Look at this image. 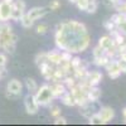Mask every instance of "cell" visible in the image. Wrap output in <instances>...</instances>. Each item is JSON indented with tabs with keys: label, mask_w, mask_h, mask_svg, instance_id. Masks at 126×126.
Listing matches in <instances>:
<instances>
[{
	"label": "cell",
	"mask_w": 126,
	"mask_h": 126,
	"mask_svg": "<svg viewBox=\"0 0 126 126\" xmlns=\"http://www.w3.org/2000/svg\"><path fill=\"white\" fill-rule=\"evenodd\" d=\"M61 28L64 38L66 49L71 53H82L88 49L91 44V37L87 32V27L78 20H64L57 24Z\"/></svg>",
	"instance_id": "cell-1"
},
{
	"label": "cell",
	"mask_w": 126,
	"mask_h": 126,
	"mask_svg": "<svg viewBox=\"0 0 126 126\" xmlns=\"http://www.w3.org/2000/svg\"><path fill=\"white\" fill-rule=\"evenodd\" d=\"M35 98L40 107H48L49 105H52V102L56 98L53 96V93H52L49 83H44L40 87H38V90L35 92Z\"/></svg>",
	"instance_id": "cell-2"
},
{
	"label": "cell",
	"mask_w": 126,
	"mask_h": 126,
	"mask_svg": "<svg viewBox=\"0 0 126 126\" xmlns=\"http://www.w3.org/2000/svg\"><path fill=\"white\" fill-rule=\"evenodd\" d=\"M23 88H24V85L22 81H19L16 78H12L6 83V92H5L6 98H9V100L20 98L23 94Z\"/></svg>",
	"instance_id": "cell-3"
},
{
	"label": "cell",
	"mask_w": 126,
	"mask_h": 126,
	"mask_svg": "<svg viewBox=\"0 0 126 126\" xmlns=\"http://www.w3.org/2000/svg\"><path fill=\"white\" fill-rule=\"evenodd\" d=\"M16 42H18V35L14 32H9L0 37V49L8 54H13L16 48Z\"/></svg>",
	"instance_id": "cell-4"
},
{
	"label": "cell",
	"mask_w": 126,
	"mask_h": 126,
	"mask_svg": "<svg viewBox=\"0 0 126 126\" xmlns=\"http://www.w3.org/2000/svg\"><path fill=\"white\" fill-rule=\"evenodd\" d=\"M27 13V4L24 0H14L12 5V19L13 22H20V19Z\"/></svg>",
	"instance_id": "cell-5"
},
{
	"label": "cell",
	"mask_w": 126,
	"mask_h": 126,
	"mask_svg": "<svg viewBox=\"0 0 126 126\" xmlns=\"http://www.w3.org/2000/svg\"><path fill=\"white\" fill-rule=\"evenodd\" d=\"M24 109L28 115H37L40 106L35 98V94L28 93L27 96H24Z\"/></svg>",
	"instance_id": "cell-6"
},
{
	"label": "cell",
	"mask_w": 126,
	"mask_h": 126,
	"mask_svg": "<svg viewBox=\"0 0 126 126\" xmlns=\"http://www.w3.org/2000/svg\"><path fill=\"white\" fill-rule=\"evenodd\" d=\"M14 0H0V22H10Z\"/></svg>",
	"instance_id": "cell-7"
},
{
	"label": "cell",
	"mask_w": 126,
	"mask_h": 126,
	"mask_svg": "<svg viewBox=\"0 0 126 126\" xmlns=\"http://www.w3.org/2000/svg\"><path fill=\"white\" fill-rule=\"evenodd\" d=\"M105 69L107 71V75L111 79H116L119 78L122 72H121V68H120V63H119V59L115 58V59H110L109 63L105 66Z\"/></svg>",
	"instance_id": "cell-8"
},
{
	"label": "cell",
	"mask_w": 126,
	"mask_h": 126,
	"mask_svg": "<svg viewBox=\"0 0 126 126\" xmlns=\"http://www.w3.org/2000/svg\"><path fill=\"white\" fill-rule=\"evenodd\" d=\"M49 10L44 6H34V8H32L29 10H27V15L32 19V20H34V22H37V20L39 19H43L47 14H48Z\"/></svg>",
	"instance_id": "cell-9"
},
{
	"label": "cell",
	"mask_w": 126,
	"mask_h": 126,
	"mask_svg": "<svg viewBox=\"0 0 126 126\" xmlns=\"http://www.w3.org/2000/svg\"><path fill=\"white\" fill-rule=\"evenodd\" d=\"M97 113L100 115V117L102 119L103 125H105V124H109V122L112 121L113 117H115V111H113V109L110 107V106H102V107L97 111Z\"/></svg>",
	"instance_id": "cell-10"
},
{
	"label": "cell",
	"mask_w": 126,
	"mask_h": 126,
	"mask_svg": "<svg viewBox=\"0 0 126 126\" xmlns=\"http://www.w3.org/2000/svg\"><path fill=\"white\" fill-rule=\"evenodd\" d=\"M102 78H103V75L100 71H88L87 76H86V81L88 82L90 86H98Z\"/></svg>",
	"instance_id": "cell-11"
},
{
	"label": "cell",
	"mask_w": 126,
	"mask_h": 126,
	"mask_svg": "<svg viewBox=\"0 0 126 126\" xmlns=\"http://www.w3.org/2000/svg\"><path fill=\"white\" fill-rule=\"evenodd\" d=\"M38 68H39V71H40V75L43 76V78H44L46 81H50L56 66L50 64L49 62H44V63H42V64H39Z\"/></svg>",
	"instance_id": "cell-12"
},
{
	"label": "cell",
	"mask_w": 126,
	"mask_h": 126,
	"mask_svg": "<svg viewBox=\"0 0 126 126\" xmlns=\"http://www.w3.org/2000/svg\"><path fill=\"white\" fill-rule=\"evenodd\" d=\"M101 94H102V92L98 86H91L87 91V100L92 103H96L101 98Z\"/></svg>",
	"instance_id": "cell-13"
},
{
	"label": "cell",
	"mask_w": 126,
	"mask_h": 126,
	"mask_svg": "<svg viewBox=\"0 0 126 126\" xmlns=\"http://www.w3.org/2000/svg\"><path fill=\"white\" fill-rule=\"evenodd\" d=\"M50 90H52V93H53L54 98H61L62 94L68 91L63 82H54V83H50Z\"/></svg>",
	"instance_id": "cell-14"
},
{
	"label": "cell",
	"mask_w": 126,
	"mask_h": 126,
	"mask_svg": "<svg viewBox=\"0 0 126 126\" xmlns=\"http://www.w3.org/2000/svg\"><path fill=\"white\" fill-rule=\"evenodd\" d=\"M47 57H48V62L53 66H58L62 62V57H61V50L59 49H53V50H48L47 52Z\"/></svg>",
	"instance_id": "cell-15"
},
{
	"label": "cell",
	"mask_w": 126,
	"mask_h": 126,
	"mask_svg": "<svg viewBox=\"0 0 126 126\" xmlns=\"http://www.w3.org/2000/svg\"><path fill=\"white\" fill-rule=\"evenodd\" d=\"M61 102L64 105V106H67V107H73V106H76V101H75V97H73V94L69 92V91H67V92H64L61 96Z\"/></svg>",
	"instance_id": "cell-16"
},
{
	"label": "cell",
	"mask_w": 126,
	"mask_h": 126,
	"mask_svg": "<svg viewBox=\"0 0 126 126\" xmlns=\"http://www.w3.org/2000/svg\"><path fill=\"white\" fill-rule=\"evenodd\" d=\"M24 87H25V90L28 91V93L35 94V92H37V90H38L39 86H38V83H37L35 79L30 78V77H27L25 81H24Z\"/></svg>",
	"instance_id": "cell-17"
},
{
	"label": "cell",
	"mask_w": 126,
	"mask_h": 126,
	"mask_svg": "<svg viewBox=\"0 0 126 126\" xmlns=\"http://www.w3.org/2000/svg\"><path fill=\"white\" fill-rule=\"evenodd\" d=\"M101 48H103L105 50H106L107 48H110L111 46H113L115 44V42H113V39H112V37L111 35H102L100 39H98V43H97Z\"/></svg>",
	"instance_id": "cell-18"
},
{
	"label": "cell",
	"mask_w": 126,
	"mask_h": 126,
	"mask_svg": "<svg viewBox=\"0 0 126 126\" xmlns=\"http://www.w3.org/2000/svg\"><path fill=\"white\" fill-rule=\"evenodd\" d=\"M110 58L106 56V54H103L101 57H96V58H92V64L93 66H96L97 68H105V66L109 63Z\"/></svg>",
	"instance_id": "cell-19"
},
{
	"label": "cell",
	"mask_w": 126,
	"mask_h": 126,
	"mask_svg": "<svg viewBox=\"0 0 126 126\" xmlns=\"http://www.w3.org/2000/svg\"><path fill=\"white\" fill-rule=\"evenodd\" d=\"M91 103H92V102H87L86 105H83V106L78 107V109H79V113L82 115L83 117H86V119H88L92 113H94V112H93L94 109L91 106Z\"/></svg>",
	"instance_id": "cell-20"
},
{
	"label": "cell",
	"mask_w": 126,
	"mask_h": 126,
	"mask_svg": "<svg viewBox=\"0 0 126 126\" xmlns=\"http://www.w3.org/2000/svg\"><path fill=\"white\" fill-rule=\"evenodd\" d=\"M62 82L64 83V86L67 87V90H71L72 87H75V86L77 85V82H78V81H77V78L71 73V75H67L64 78H63Z\"/></svg>",
	"instance_id": "cell-21"
},
{
	"label": "cell",
	"mask_w": 126,
	"mask_h": 126,
	"mask_svg": "<svg viewBox=\"0 0 126 126\" xmlns=\"http://www.w3.org/2000/svg\"><path fill=\"white\" fill-rule=\"evenodd\" d=\"M34 24H35V22H34V20H32L27 14H24V15H23V18L20 19V25H22L23 28H25V29L32 28Z\"/></svg>",
	"instance_id": "cell-22"
},
{
	"label": "cell",
	"mask_w": 126,
	"mask_h": 126,
	"mask_svg": "<svg viewBox=\"0 0 126 126\" xmlns=\"http://www.w3.org/2000/svg\"><path fill=\"white\" fill-rule=\"evenodd\" d=\"M9 32H13V27L9 22H0V37L9 33Z\"/></svg>",
	"instance_id": "cell-23"
},
{
	"label": "cell",
	"mask_w": 126,
	"mask_h": 126,
	"mask_svg": "<svg viewBox=\"0 0 126 126\" xmlns=\"http://www.w3.org/2000/svg\"><path fill=\"white\" fill-rule=\"evenodd\" d=\"M48 107H49V115H50V117L56 119V117H58V116H61V115H62V110H61L59 106H56V105H49Z\"/></svg>",
	"instance_id": "cell-24"
},
{
	"label": "cell",
	"mask_w": 126,
	"mask_h": 126,
	"mask_svg": "<svg viewBox=\"0 0 126 126\" xmlns=\"http://www.w3.org/2000/svg\"><path fill=\"white\" fill-rule=\"evenodd\" d=\"M88 124H91V125H103V121L100 117V115L97 112H94L88 117Z\"/></svg>",
	"instance_id": "cell-25"
},
{
	"label": "cell",
	"mask_w": 126,
	"mask_h": 126,
	"mask_svg": "<svg viewBox=\"0 0 126 126\" xmlns=\"http://www.w3.org/2000/svg\"><path fill=\"white\" fill-rule=\"evenodd\" d=\"M34 62H35V64H37V66L42 64V63H44V62H48L47 52H39V53L35 56V59H34Z\"/></svg>",
	"instance_id": "cell-26"
},
{
	"label": "cell",
	"mask_w": 126,
	"mask_h": 126,
	"mask_svg": "<svg viewBox=\"0 0 126 126\" xmlns=\"http://www.w3.org/2000/svg\"><path fill=\"white\" fill-rule=\"evenodd\" d=\"M48 30H49V27L46 24V23H40L35 27V32H37V34L39 35H44L48 33Z\"/></svg>",
	"instance_id": "cell-27"
},
{
	"label": "cell",
	"mask_w": 126,
	"mask_h": 126,
	"mask_svg": "<svg viewBox=\"0 0 126 126\" xmlns=\"http://www.w3.org/2000/svg\"><path fill=\"white\" fill-rule=\"evenodd\" d=\"M83 59H81L79 57H77V56H73L72 57V59H71V67H72V71L73 69H76V68H78L79 66H82L83 64Z\"/></svg>",
	"instance_id": "cell-28"
},
{
	"label": "cell",
	"mask_w": 126,
	"mask_h": 126,
	"mask_svg": "<svg viewBox=\"0 0 126 126\" xmlns=\"http://www.w3.org/2000/svg\"><path fill=\"white\" fill-rule=\"evenodd\" d=\"M98 9V1H92V3H88L87 5V9H86V13L88 14H94Z\"/></svg>",
	"instance_id": "cell-29"
},
{
	"label": "cell",
	"mask_w": 126,
	"mask_h": 126,
	"mask_svg": "<svg viewBox=\"0 0 126 126\" xmlns=\"http://www.w3.org/2000/svg\"><path fill=\"white\" fill-rule=\"evenodd\" d=\"M103 54H105V49H103V48H101L98 44H97L96 47H93V49H92V57H93V58L101 57V56H103Z\"/></svg>",
	"instance_id": "cell-30"
},
{
	"label": "cell",
	"mask_w": 126,
	"mask_h": 126,
	"mask_svg": "<svg viewBox=\"0 0 126 126\" xmlns=\"http://www.w3.org/2000/svg\"><path fill=\"white\" fill-rule=\"evenodd\" d=\"M103 27H105V29H106L107 32H111V30H113V29H116V28H117L116 24H115L111 19L105 20V22H103Z\"/></svg>",
	"instance_id": "cell-31"
},
{
	"label": "cell",
	"mask_w": 126,
	"mask_h": 126,
	"mask_svg": "<svg viewBox=\"0 0 126 126\" xmlns=\"http://www.w3.org/2000/svg\"><path fill=\"white\" fill-rule=\"evenodd\" d=\"M61 8V1L59 0H50V3L48 4V9L50 12H54V10H58Z\"/></svg>",
	"instance_id": "cell-32"
},
{
	"label": "cell",
	"mask_w": 126,
	"mask_h": 126,
	"mask_svg": "<svg viewBox=\"0 0 126 126\" xmlns=\"http://www.w3.org/2000/svg\"><path fill=\"white\" fill-rule=\"evenodd\" d=\"M102 3H103L105 6L115 9V8L117 6V4L120 3V0H102Z\"/></svg>",
	"instance_id": "cell-33"
},
{
	"label": "cell",
	"mask_w": 126,
	"mask_h": 126,
	"mask_svg": "<svg viewBox=\"0 0 126 126\" xmlns=\"http://www.w3.org/2000/svg\"><path fill=\"white\" fill-rule=\"evenodd\" d=\"M87 5H88L87 0H78V1L76 3V6L78 8V10H81V12H86Z\"/></svg>",
	"instance_id": "cell-34"
},
{
	"label": "cell",
	"mask_w": 126,
	"mask_h": 126,
	"mask_svg": "<svg viewBox=\"0 0 126 126\" xmlns=\"http://www.w3.org/2000/svg\"><path fill=\"white\" fill-rule=\"evenodd\" d=\"M61 57H62V61L71 62V59L73 57V53H71V52H68V50H61Z\"/></svg>",
	"instance_id": "cell-35"
},
{
	"label": "cell",
	"mask_w": 126,
	"mask_h": 126,
	"mask_svg": "<svg viewBox=\"0 0 126 126\" xmlns=\"http://www.w3.org/2000/svg\"><path fill=\"white\" fill-rule=\"evenodd\" d=\"M6 63H8V57L5 52H0V68L6 67Z\"/></svg>",
	"instance_id": "cell-36"
},
{
	"label": "cell",
	"mask_w": 126,
	"mask_h": 126,
	"mask_svg": "<svg viewBox=\"0 0 126 126\" xmlns=\"http://www.w3.org/2000/svg\"><path fill=\"white\" fill-rule=\"evenodd\" d=\"M53 124H54V125H67V124H68V121H67V119H66V117H63L62 115H61V116H58V117H56V119H54Z\"/></svg>",
	"instance_id": "cell-37"
},
{
	"label": "cell",
	"mask_w": 126,
	"mask_h": 126,
	"mask_svg": "<svg viewBox=\"0 0 126 126\" xmlns=\"http://www.w3.org/2000/svg\"><path fill=\"white\" fill-rule=\"evenodd\" d=\"M117 29L122 33V35L125 37V39H126V20H124L122 23H120L119 25H117Z\"/></svg>",
	"instance_id": "cell-38"
},
{
	"label": "cell",
	"mask_w": 126,
	"mask_h": 126,
	"mask_svg": "<svg viewBox=\"0 0 126 126\" xmlns=\"http://www.w3.org/2000/svg\"><path fill=\"white\" fill-rule=\"evenodd\" d=\"M119 63H120V68H121V72L126 75V62H124V61H120V59H119Z\"/></svg>",
	"instance_id": "cell-39"
},
{
	"label": "cell",
	"mask_w": 126,
	"mask_h": 126,
	"mask_svg": "<svg viewBox=\"0 0 126 126\" xmlns=\"http://www.w3.org/2000/svg\"><path fill=\"white\" fill-rule=\"evenodd\" d=\"M117 59H120V61H124V62H126V52H124V53H120V54L117 56Z\"/></svg>",
	"instance_id": "cell-40"
},
{
	"label": "cell",
	"mask_w": 126,
	"mask_h": 126,
	"mask_svg": "<svg viewBox=\"0 0 126 126\" xmlns=\"http://www.w3.org/2000/svg\"><path fill=\"white\" fill-rule=\"evenodd\" d=\"M122 116H124V119H125V122H126V107L122 110Z\"/></svg>",
	"instance_id": "cell-41"
},
{
	"label": "cell",
	"mask_w": 126,
	"mask_h": 126,
	"mask_svg": "<svg viewBox=\"0 0 126 126\" xmlns=\"http://www.w3.org/2000/svg\"><path fill=\"white\" fill-rule=\"evenodd\" d=\"M68 1H69L71 4H73V5H76V3L78 1V0H68Z\"/></svg>",
	"instance_id": "cell-42"
},
{
	"label": "cell",
	"mask_w": 126,
	"mask_h": 126,
	"mask_svg": "<svg viewBox=\"0 0 126 126\" xmlns=\"http://www.w3.org/2000/svg\"><path fill=\"white\" fill-rule=\"evenodd\" d=\"M120 1H121V0H120Z\"/></svg>",
	"instance_id": "cell-43"
}]
</instances>
